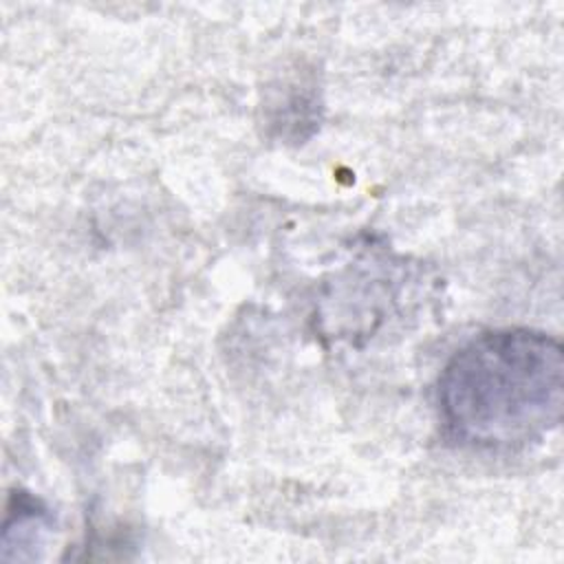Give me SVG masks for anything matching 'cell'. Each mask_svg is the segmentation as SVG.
Segmentation results:
<instances>
[{
  "instance_id": "1",
  "label": "cell",
  "mask_w": 564,
  "mask_h": 564,
  "mask_svg": "<svg viewBox=\"0 0 564 564\" xmlns=\"http://www.w3.org/2000/svg\"><path fill=\"white\" fill-rule=\"evenodd\" d=\"M436 405L452 443L478 452L524 449L562 421V344L522 326L480 333L443 366Z\"/></svg>"
},
{
  "instance_id": "2",
  "label": "cell",
  "mask_w": 564,
  "mask_h": 564,
  "mask_svg": "<svg viewBox=\"0 0 564 564\" xmlns=\"http://www.w3.org/2000/svg\"><path fill=\"white\" fill-rule=\"evenodd\" d=\"M51 527L53 518L37 498L26 491L11 494L2 531V557L11 549L13 553L7 560H29L26 551H31V557H37L35 549L44 544Z\"/></svg>"
}]
</instances>
